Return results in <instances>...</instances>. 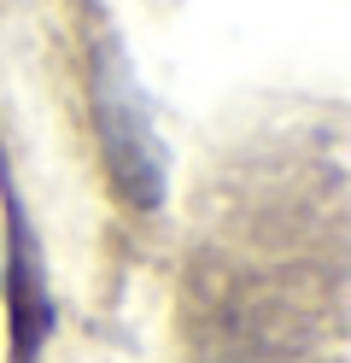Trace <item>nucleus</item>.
I'll return each mask as SVG.
<instances>
[{
  "label": "nucleus",
  "mask_w": 351,
  "mask_h": 363,
  "mask_svg": "<svg viewBox=\"0 0 351 363\" xmlns=\"http://www.w3.org/2000/svg\"><path fill=\"white\" fill-rule=\"evenodd\" d=\"M100 123H106V147H111V170L117 182L135 194V206H158V188H164V158L152 141V123H147V106L129 94V77L123 65H106L100 71Z\"/></svg>",
  "instance_id": "obj_1"
}]
</instances>
